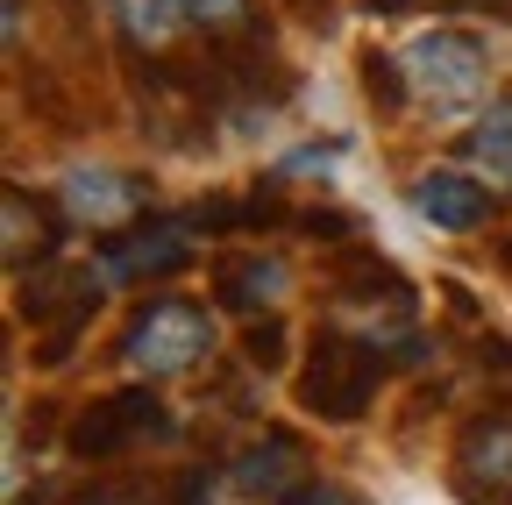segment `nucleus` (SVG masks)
I'll list each match as a JSON object with an SVG mask.
<instances>
[{
	"label": "nucleus",
	"instance_id": "nucleus-1",
	"mask_svg": "<svg viewBox=\"0 0 512 505\" xmlns=\"http://www.w3.org/2000/svg\"><path fill=\"white\" fill-rule=\"evenodd\" d=\"M377 385H384V349L349 342V335H313V356L299 370V406L313 420H335V427L363 420Z\"/></svg>",
	"mask_w": 512,
	"mask_h": 505
},
{
	"label": "nucleus",
	"instance_id": "nucleus-2",
	"mask_svg": "<svg viewBox=\"0 0 512 505\" xmlns=\"http://www.w3.org/2000/svg\"><path fill=\"white\" fill-rule=\"evenodd\" d=\"M214 356V313L192 299H143V313L121 335V363L143 377H185Z\"/></svg>",
	"mask_w": 512,
	"mask_h": 505
},
{
	"label": "nucleus",
	"instance_id": "nucleus-3",
	"mask_svg": "<svg viewBox=\"0 0 512 505\" xmlns=\"http://www.w3.org/2000/svg\"><path fill=\"white\" fill-rule=\"evenodd\" d=\"M399 65H406V86L420 93V107H434L441 121L470 114V107L484 100V86H491L484 43L463 36V29H427V36H413Z\"/></svg>",
	"mask_w": 512,
	"mask_h": 505
},
{
	"label": "nucleus",
	"instance_id": "nucleus-4",
	"mask_svg": "<svg viewBox=\"0 0 512 505\" xmlns=\"http://www.w3.org/2000/svg\"><path fill=\"white\" fill-rule=\"evenodd\" d=\"M171 434V420H164V406H157V392L150 385H128V392H107V399H93L79 420H72V456L79 463H107V456H121V449H136V441H164Z\"/></svg>",
	"mask_w": 512,
	"mask_h": 505
},
{
	"label": "nucleus",
	"instance_id": "nucleus-5",
	"mask_svg": "<svg viewBox=\"0 0 512 505\" xmlns=\"http://www.w3.org/2000/svg\"><path fill=\"white\" fill-rule=\"evenodd\" d=\"M57 200H64V214H72L79 228L121 235L128 221L150 207V178H136V171H107V164H79V171H64Z\"/></svg>",
	"mask_w": 512,
	"mask_h": 505
},
{
	"label": "nucleus",
	"instance_id": "nucleus-6",
	"mask_svg": "<svg viewBox=\"0 0 512 505\" xmlns=\"http://www.w3.org/2000/svg\"><path fill=\"white\" fill-rule=\"evenodd\" d=\"M456 477L470 505H512V413H484L456 441Z\"/></svg>",
	"mask_w": 512,
	"mask_h": 505
},
{
	"label": "nucleus",
	"instance_id": "nucleus-7",
	"mask_svg": "<svg viewBox=\"0 0 512 505\" xmlns=\"http://www.w3.org/2000/svg\"><path fill=\"white\" fill-rule=\"evenodd\" d=\"M313 477H306V449H299V434L271 427L264 441H249V449L235 456V491L242 498H264V505H285L299 498Z\"/></svg>",
	"mask_w": 512,
	"mask_h": 505
},
{
	"label": "nucleus",
	"instance_id": "nucleus-8",
	"mask_svg": "<svg viewBox=\"0 0 512 505\" xmlns=\"http://www.w3.org/2000/svg\"><path fill=\"white\" fill-rule=\"evenodd\" d=\"M192 214L185 221H157V228H136L128 242H107V264H100V278L107 285H121V278H171V271H185L192 264Z\"/></svg>",
	"mask_w": 512,
	"mask_h": 505
},
{
	"label": "nucleus",
	"instance_id": "nucleus-9",
	"mask_svg": "<svg viewBox=\"0 0 512 505\" xmlns=\"http://www.w3.org/2000/svg\"><path fill=\"white\" fill-rule=\"evenodd\" d=\"M0 235H8V264L29 271V257H36V264H57L64 221H57L50 200L29 193V185H8V193H0Z\"/></svg>",
	"mask_w": 512,
	"mask_h": 505
},
{
	"label": "nucleus",
	"instance_id": "nucleus-10",
	"mask_svg": "<svg viewBox=\"0 0 512 505\" xmlns=\"http://www.w3.org/2000/svg\"><path fill=\"white\" fill-rule=\"evenodd\" d=\"M413 207L434 228H448V235H470V228L491 221V193H484L477 178H463V171H420L413 178Z\"/></svg>",
	"mask_w": 512,
	"mask_h": 505
},
{
	"label": "nucleus",
	"instance_id": "nucleus-11",
	"mask_svg": "<svg viewBox=\"0 0 512 505\" xmlns=\"http://www.w3.org/2000/svg\"><path fill=\"white\" fill-rule=\"evenodd\" d=\"M214 292H221V306H235V313H271V306L292 292V264H285V257H264V249H249V257H228V264L214 271Z\"/></svg>",
	"mask_w": 512,
	"mask_h": 505
},
{
	"label": "nucleus",
	"instance_id": "nucleus-12",
	"mask_svg": "<svg viewBox=\"0 0 512 505\" xmlns=\"http://www.w3.org/2000/svg\"><path fill=\"white\" fill-rule=\"evenodd\" d=\"M463 157H470L491 185H505V193H512V93L491 100V114L463 136Z\"/></svg>",
	"mask_w": 512,
	"mask_h": 505
},
{
	"label": "nucleus",
	"instance_id": "nucleus-13",
	"mask_svg": "<svg viewBox=\"0 0 512 505\" xmlns=\"http://www.w3.org/2000/svg\"><path fill=\"white\" fill-rule=\"evenodd\" d=\"M107 8H114V29L128 36V50H164L185 22L178 0H107Z\"/></svg>",
	"mask_w": 512,
	"mask_h": 505
},
{
	"label": "nucleus",
	"instance_id": "nucleus-14",
	"mask_svg": "<svg viewBox=\"0 0 512 505\" xmlns=\"http://www.w3.org/2000/svg\"><path fill=\"white\" fill-rule=\"evenodd\" d=\"M192 29H207V43H256L249 0H178Z\"/></svg>",
	"mask_w": 512,
	"mask_h": 505
},
{
	"label": "nucleus",
	"instance_id": "nucleus-15",
	"mask_svg": "<svg viewBox=\"0 0 512 505\" xmlns=\"http://www.w3.org/2000/svg\"><path fill=\"white\" fill-rule=\"evenodd\" d=\"M363 93H370V107H384V114H399L406 107V65L399 57H384V50H363Z\"/></svg>",
	"mask_w": 512,
	"mask_h": 505
},
{
	"label": "nucleus",
	"instance_id": "nucleus-16",
	"mask_svg": "<svg viewBox=\"0 0 512 505\" xmlns=\"http://www.w3.org/2000/svg\"><path fill=\"white\" fill-rule=\"evenodd\" d=\"M242 349H249V370H278V363H285V328H278V321H256Z\"/></svg>",
	"mask_w": 512,
	"mask_h": 505
},
{
	"label": "nucleus",
	"instance_id": "nucleus-17",
	"mask_svg": "<svg viewBox=\"0 0 512 505\" xmlns=\"http://www.w3.org/2000/svg\"><path fill=\"white\" fill-rule=\"evenodd\" d=\"M285 505H363V498H349V491H335V484H306V491L285 498Z\"/></svg>",
	"mask_w": 512,
	"mask_h": 505
},
{
	"label": "nucleus",
	"instance_id": "nucleus-18",
	"mask_svg": "<svg viewBox=\"0 0 512 505\" xmlns=\"http://www.w3.org/2000/svg\"><path fill=\"white\" fill-rule=\"evenodd\" d=\"M484 370H498V385H512V342H505V335L484 342Z\"/></svg>",
	"mask_w": 512,
	"mask_h": 505
},
{
	"label": "nucleus",
	"instance_id": "nucleus-19",
	"mask_svg": "<svg viewBox=\"0 0 512 505\" xmlns=\"http://www.w3.org/2000/svg\"><path fill=\"white\" fill-rule=\"evenodd\" d=\"M178 505H214V477H207V470H192V477L178 484Z\"/></svg>",
	"mask_w": 512,
	"mask_h": 505
},
{
	"label": "nucleus",
	"instance_id": "nucleus-20",
	"mask_svg": "<svg viewBox=\"0 0 512 505\" xmlns=\"http://www.w3.org/2000/svg\"><path fill=\"white\" fill-rule=\"evenodd\" d=\"M328 164H335V150H299V157L278 164V178H292V171H328Z\"/></svg>",
	"mask_w": 512,
	"mask_h": 505
},
{
	"label": "nucleus",
	"instance_id": "nucleus-21",
	"mask_svg": "<svg viewBox=\"0 0 512 505\" xmlns=\"http://www.w3.org/2000/svg\"><path fill=\"white\" fill-rule=\"evenodd\" d=\"M470 8H491V15H512V0H470Z\"/></svg>",
	"mask_w": 512,
	"mask_h": 505
},
{
	"label": "nucleus",
	"instance_id": "nucleus-22",
	"mask_svg": "<svg viewBox=\"0 0 512 505\" xmlns=\"http://www.w3.org/2000/svg\"><path fill=\"white\" fill-rule=\"evenodd\" d=\"M370 8H406V0H370Z\"/></svg>",
	"mask_w": 512,
	"mask_h": 505
}]
</instances>
